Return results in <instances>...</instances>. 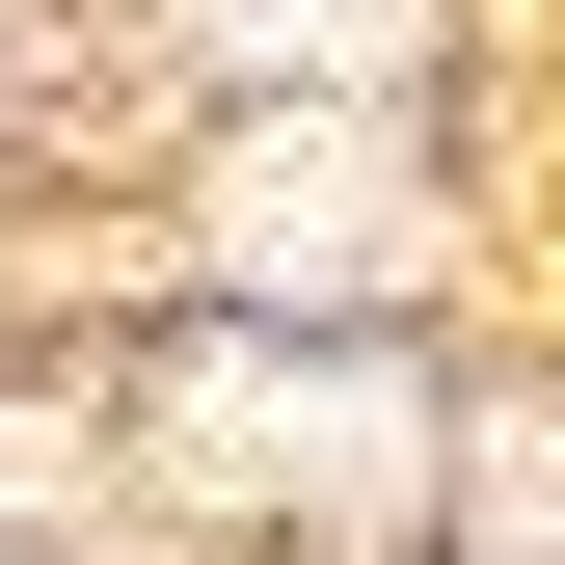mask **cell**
<instances>
[{
	"label": "cell",
	"instance_id": "cell-2",
	"mask_svg": "<svg viewBox=\"0 0 565 565\" xmlns=\"http://www.w3.org/2000/svg\"><path fill=\"white\" fill-rule=\"evenodd\" d=\"M189 431H216V458H297V484H404V404L377 377H269V350L189 377Z\"/></svg>",
	"mask_w": 565,
	"mask_h": 565
},
{
	"label": "cell",
	"instance_id": "cell-3",
	"mask_svg": "<svg viewBox=\"0 0 565 565\" xmlns=\"http://www.w3.org/2000/svg\"><path fill=\"white\" fill-rule=\"evenodd\" d=\"M216 28H243V54H323V82H350V54H377V0H216Z\"/></svg>",
	"mask_w": 565,
	"mask_h": 565
},
{
	"label": "cell",
	"instance_id": "cell-1",
	"mask_svg": "<svg viewBox=\"0 0 565 565\" xmlns=\"http://www.w3.org/2000/svg\"><path fill=\"white\" fill-rule=\"evenodd\" d=\"M377 216H404V162L350 108H297V135H243V269H377Z\"/></svg>",
	"mask_w": 565,
	"mask_h": 565
}]
</instances>
